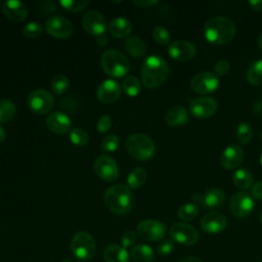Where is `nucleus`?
Listing matches in <instances>:
<instances>
[{
	"label": "nucleus",
	"mask_w": 262,
	"mask_h": 262,
	"mask_svg": "<svg viewBox=\"0 0 262 262\" xmlns=\"http://www.w3.org/2000/svg\"><path fill=\"white\" fill-rule=\"evenodd\" d=\"M260 163H261V166H262V154H261V159H260Z\"/></svg>",
	"instance_id": "obj_54"
},
{
	"label": "nucleus",
	"mask_w": 262,
	"mask_h": 262,
	"mask_svg": "<svg viewBox=\"0 0 262 262\" xmlns=\"http://www.w3.org/2000/svg\"><path fill=\"white\" fill-rule=\"evenodd\" d=\"M130 256L134 262H152L155 253L149 246L138 244L132 248Z\"/></svg>",
	"instance_id": "obj_26"
},
{
	"label": "nucleus",
	"mask_w": 262,
	"mask_h": 262,
	"mask_svg": "<svg viewBox=\"0 0 262 262\" xmlns=\"http://www.w3.org/2000/svg\"><path fill=\"white\" fill-rule=\"evenodd\" d=\"M249 5L255 11L262 10V0H251V1H249Z\"/></svg>",
	"instance_id": "obj_48"
},
{
	"label": "nucleus",
	"mask_w": 262,
	"mask_h": 262,
	"mask_svg": "<svg viewBox=\"0 0 262 262\" xmlns=\"http://www.w3.org/2000/svg\"><path fill=\"white\" fill-rule=\"evenodd\" d=\"M41 9L46 13V14H49L53 11L56 10V5L54 2L52 1H44L42 2L41 4Z\"/></svg>",
	"instance_id": "obj_46"
},
{
	"label": "nucleus",
	"mask_w": 262,
	"mask_h": 262,
	"mask_svg": "<svg viewBox=\"0 0 262 262\" xmlns=\"http://www.w3.org/2000/svg\"><path fill=\"white\" fill-rule=\"evenodd\" d=\"M230 69V64L227 60H218L214 66V73L217 76H224L228 73Z\"/></svg>",
	"instance_id": "obj_43"
},
{
	"label": "nucleus",
	"mask_w": 262,
	"mask_h": 262,
	"mask_svg": "<svg viewBox=\"0 0 262 262\" xmlns=\"http://www.w3.org/2000/svg\"><path fill=\"white\" fill-rule=\"evenodd\" d=\"M93 169L95 174L106 182L115 181L119 176V169L113 158L106 155L98 156L94 163Z\"/></svg>",
	"instance_id": "obj_10"
},
{
	"label": "nucleus",
	"mask_w": 262,
	"mask_h": 262,
	"mask_svg": "<svg viewBox=\"0 0 262 262\" xmlns=\"http://www.w3.org/2000/svg\"><path fill=\"white\" fill-rule=\"evenodd\" d=\"M105 262H129L130 256L126 248L123 246L112 244L108 245L103 251Z\"/></svg>",
	"instance_id": "obj_23"
},
{
	"label": "nucleus",
	"mask_w": 262,
	"mask_h": 262,
	"mask_svg": "<svg viewBox=\"0 0 262 262\" xmlns=\"http://www.w3.org/2000/svg\"><path fill=\"white\" fill-rule=\"evenodd\" d=\"M169 235L172 241L185 246H191L196 244L200 237L196 228L184 222L174 223L169 229Z\"/></svg>",
	"instance_id": "obj_7"
},
{
	"label": "nucleus",
	"mask_w": 262,
	"mask_h": 262,
	"mask_svg": "<svg viewBox=\"0 0 262 262\" xmlns=\"http://www.w3.org/2000/svg\"><path fill=\"white\" fill-rule=\"evenodd\" d=\"M70 139L74 144L79 146H84L88 143L89 135L82 128H74L70 131Z\"/></svg>",
	"instance_id": "obj_37"
},
{
	"label": "nucleus",
	"mask_w": 262,
	"mask_h": 262,
	"mask_svg": "<svg viewBox=\"0 0 262 262\" xmlns=\"http://www.w3.org/2000/svg\"><path fill=\"white\" fill-rule=\"evenodd\" d=\"M199 214V207L194 203H185L178 209V218L182 221H191Z\"/></svg>",
	"instance_id": "obj_31"
},
{
	"label": "nucleus",
	"mask_w": 262,
	"mask_h": 262,
	"mask_svg": "<svg viewBox=\"0 0 262 262\" xmlns=\"http://www.w3.org/2000/svg\"><path fill=\"white\" fill-rule=\"evenodd\" d=\"M253 136V129L251 125L247 122H242L236 128V138L242 144H247L250 142Z\"/></svg>",
	"instance_id": "obj_34"
},
{
	"label": "nucleus",
	"mask_w": 262,
	"mask_h": 262,
	"mask_svg": "<svg viewBox=\"0 0 262 262\" xmlns=\"http://www.w3.org/2000/svg\"><path fill=\"white\" fill-rule=\"evenodd\" d=\"M70 248L76 258L86 261L94 257L96 243L90 233L86 231H78L72 237Z\"/></svg>",
	"instance_id": "obj_6"
},
{
	"label": "nucleus",
	"mask_w": 262,
	"mask_h": 262,
	"mask_svg": "<svg viewBox=\"0 0 262 262\" xmlns=\"http://www.w3.org/2000/svg\"><path fill=\"white\" fill-rule=\"evenodd\" d=\"M53 95L44 89H37L30 93L28 97V105L32 112L37 115L47 114L53 106Z\"/></svg>",
	"instance_id": "obj_8"
},
{
	"label": "nucleus",
	"mask_w": 262,
	"mask_h": 262,
	"mask_svg": "<svg viewBox=\"0 0 262 262\" xmlns=\"http://www.w3.org/2000/svg\"><path fill=\"white\" fill-rule=\"evenodd\" d=\"M82 25L84 30L94 37L100 36L105 34L106 31V21L104 16L95 10L87 11L83 18H82Z\"/></svg>",
	"instance_id": "obj_15"
},
{
	"label": "nucleus",
	"mask_w": 262,
	"mask_h": 262,
	"mask_svg": "<svg viewBox=\"0 0 262 262\" xmlns=\"http://www.w3.org/2000/svg\"><path fill=\"white\" fill-rule=\"evenodd\" d=\"M112 126V119L108 115H103L99 118L97 122V131L99 133H104L108 131V129Z\"/></svg>",
	"instance_id": "obj_42"
},
{
	"label": "nucleus",
	"mask_w": 262,
	"mask_h": 262,
	"mask_svg": "<svg viewBox=\"0 0 262 262\" xmlns=\"http://www.w3.org/2000/svg\"><path fill=\"white\" fill-rule=\"evenodd\" d=\"M152 38L155 41L161 45H168L171 40L170 33L168 32L167 29H165L162 26H156L152 29Z\"/></svg>",
	"instance_id": "obj_38"
},
{
	"label": "nucleus",
	"mask_w": 262,
	"mask_h": 262,
	"mask_svg": "<svg viewBox=\"0 0 262 262\" xmlns=\"http://www.w3.org/2000/svg\"><path fill=\"white\" fill-rule=\"evenodd\" d=\"M191 89L201 94H210L219 87V78L215 73L202 72L193 76L190 81Z\"/></svg>",
	"instance_id": "obj_9"
},
{
	"label": "nucleus",
	"mask_w": 262,
	"mask_h": 262,
	"mask_svg": "<svg viewBox=\"0 0 262 262\" xmlns=\"http://www.w3.org/2000/svg\"><path fill=\"white\" fill-rule=\"evenodd\" d=\"M2 11L4 15L14 23L23 21L28 16L27 6L17 0H8L5 1L2 5Z\"/></svg>",
	"instance_id": "obj_22"
},
{
	"label": "nucleus",
	"mask_w": 262,
	"mask_h": 262,
	"mask_svg": "<svg viewBox=\"0 0 262 262\" xmlns=\"http://www.w3.org/2000/svg\"><path fill=\"white\" fill-rule=\"evenodd\" d=\"M95 39H96V43H97L99 46H105L106 43H107V38H106L105 34L100 35V36H97V37H95Z\"/></svg>",
	"instance_id": "obj_49"
},
{
	"label": "nucleus",
	"mask_w": 262,
	"mask_h": 262,
	"mask_svg": "<svg viewBox=\"0 0 262 262\" xmlns=\"http://www.w3.org/2000/svg\"><path fill=\"white\" fill-rule=\"evenodd\" d=\"M44 29L50 36L57 39H67L72 36L74 31L72 23L60 15L50 16L45 21Z\"/></svg>",
	"instance_id": "obj_11"
},
{
	"label": "nucleus",
	"mask_w": 262,
	"mask_h": 262,
	"mask_svg": "<svg viewBox=\"0 0 262 262\" xmlns=\"http://www.w3.org/2000/svg\"><path fill=\"white\" fill-rule=\"evenodd\" d=\"M236 34L234 23L226 16H215L204 26L205 38L212 44L222 45L230 42Z\"/></svg>",
	"instance_id": "obj_1"
},
{
	"label": "nucleus",
	"mask_w": 262,
	"mask_h": 262,
	"mask_svg": "<svg viewBox=\"0 0 262 262\" xmlns=\"http://www.w3.org/2000/svg\"><path fill=\"white\" fill-rule=\"evenodd\" d=\"M168 54L177 61H187L196 54V47L186 40H177L168 47Z\"/></svg>",
	"instance_id": "obj_16"
},
{
	"label": "nucleus",
	"mask_w": 262,
	"mask_h": 262,
	"mask_svg": "<svg viewBox=\"0 0 262 262\" xmlns=\"http://www.w3.org/2000/svg\"><path fill=\"white\" fill-rule=\"evenodd\" d=\"M174 249V246H173V243L172 241L170 239H164L162 241L158 247H157V252L159 255L163 256V257H166L168 255H170L172 253Z\"/></svg>",
	"instance_id": "obj_41"
},
{
	"label": "nucleus",
	"mask_w": 262,
	"mask_h": 262,
	"mask_svg": "<svg viewBox=\"0 0 262 262\" xmlns=\"http://www.w3.org/2000/svg\"><path fill=\"white\" fill-rule=\"evenodd\" d=\"M258 45H259L260 49L262 50V34H260L258 37Z\"/></svg>",
	"instance_id": "obj_52"
},
{
	"label": "nucleus",
	"mask_w": 262,
	"mask_h": 262,
	"mask_svg": "<svg viewBox=\"0 0 262 262\" xmlns=\"http://www.w3.org/2000/svg\"><path fill=\"white\" fill-rule=\"evenodd\" d=\"M100 64L103 72L113 78H122L129 72L130 63L119 50L108 49L101 54Z\"/></svg>",
	"instance_id": "obj_4"
},
{
	"label": "nucleus",
	"mask_w": 262,
	"mask_h": 262,
	"mask_svg": "<svg viewBox=\"0 0 262 262\" xmlns=\"http://www.w3.org/2000/svg\"><path fill=\"white\" fill-rule=\"evenodd\" d=\"M251 193L255 199L262 200V181H258L252 186Z\"/></svg>",
	"instance_id": "obj_45"
},
{
	"label": "nucleus",
	"mask_w": 262,
	"mask_h": 262,
	"mask_svg": "<svg viewBox=\"0 0 262 262\" xmlns=\"http://www.w3.org/2000/svg\"><path fill=\"white\" fill-rule=\"evenodd\" d=\"M121 86L120 84L112 79L104 80L96 90V96L99 101L103 103H112L119 99L121 96Z\"/></svg>",
	"instance_id": "obj_18"
},
{
	"label": "nucleus",
	"mask_w": 262,
	"mask_h": 262,
	"mask_svg": "<svg viewBox=\"0 0 262 262\" xmlns=\"http://www.w3.org/2000/svg\"><path fill=\"white\" fill-rule=\"evenodd\" d=\"M232 181L237 188L247 189L253 184V176L247 169H237L232 175Z\"/></svg>",
	"instance_id": "obj_28"
},
{
	"label": "nucleus",
	"mask_w": 262,
	"mask_h": 262,
	"mask_svg": "<svg viewBox=\"0 0 262 262\" xmlns=\"http://www.w3.org/2000/svg\"><path fill=\"white\" fill-rule=\"evenodd\" d=\"M110 32L117 38H125L132 31V24L125 17L114 18L108 25Z\"/></svg>",
	"instance_id": "obj_25"
},
{
	"label": "nucleus",
	"mask_w": 262,
	"mask_h": 262,
	"mask_svg": "<svg viewBox=\"0 0 262 262\" xmlns=\"http://www.w3.org/2000/svg\"><path fill=\"white\" fill-rule=\"evenodd\" d=\"M246 77L251 85L258 86L262 84V59L253 62L249 67Z\"/></svg>",
	"instance_id": "obj_30"
},
{
	"label": "nucleus",
	"mask_w": 262,
	"mask_h": 262,
	"mask_svg": "<svg viewBox=\"0 0 262 262\" xmlns=\"http://www.w3.org/2000/svg\"><path fill=\"white\" fill-rule=\"evenodd\" d=\"M103 201L108 210L117 215H126L133 205V198L130 188L122 183L112 185L103 194Z\"/></svg>",
	"instance_id": "obj_3"
},
{
	"label": "nucleus",
	"mask_w": 262,
	"mask_h": 262,
	"mask_svg": "<svg viewBox=\"0 0 262 262\" xmlns=\"http://www.w3.org/2000/svg\"><path fill=\"white\" fill-rule=\"evenodd\" d=\"M6 138V133H5V130L0 126V143L3 142Z\"/></svg>",
	"instance_id": "obj_51"
},
{
	"label": "nucleus",
	"mask_w": 262,
	"mask_h": 262,
	"mask_svg": "<svg viewBox=\"0 0 262 262\" xmlns=\"http://www.w3.org/2000/svg\"><path fill=\"white\" fill-rule=\"evenodd\" d=\"M227 225L226 217L219 212H210L203 216L201 220L202 229L210 234H216L225 229Z\"/></svg>",
	"instance_id": "obj_19"
},
{
	"label": "nucleus",
	"mask_w": 262,
	"mask_h": 262,
	"mask_svg": "<svg viewBox=\"0 0 262 262\" xmlns=\"http://www.w3.org/2000/svg\"><path fill=\"white\" fill-rule=\"evenodd\" d=\"M179 262H203L201 259L196 258V257H193V256H188V257H185L183 259H181Z\"/></svg>",
	"instance_id": "obj_50"
},
{
	"label": "nucleus",
	"mask_w": 262,
	"mask_h": 262,
	"mask_svg": "<svg viewBox=\"0 0 262 262\" xmlns=\"http://www.w3.org/2000/svg\"><path fill=\"white\" fill-rule=\"evenodd\" d=\"M141 89V84L135 76H128L123 82V90L129 96H136Z\"/></svg>",
	"instance_id": "obj_33"
},
{
	"label": "nucleus",
	"mask_w": 262,
	"mask_h": 262,
	"mask_svg": "<svg viewBox=\"0 0 262 262\" xmlns=\"http://www.w3.org/2000/svg\"><path fill=\"white\" fill-rule=\"evenodd\" d=\"M136 230L141 238L149 242H156L165 236L166 225L155 219H146L137 225Z\"/></svg>",
	"instance_id": "obj_13"
},
{
	"label": "nucleus",
	"mask_w": 262,
	"mask_h": 262,
	"mask_svg": "<svg viewBox=\"0 0 262 262\" xmlns=\"http://www.w3.org/2000/svg\"><path fill=\"white\" fill-rule=\"evenodd\" d=\"M44 30V27L42 24L38 21H31L27 24L23 29V34L30 39H34L42 34Z\"/></svg>",
	"instance_id": "obj_39"
},
{
	"label": "nucleus",
	"mask_w": 262,
	"mask_h": 262,
	"mask_svg": "<svg viewBox=\"0 0 262 262\" xmlns=\"http://www.w3.org/2000/svg\"><path fill=\"white\" fill-rule=\"evenodd\" d=\"M261 140H262V134H261Z\"/></svg>",
	"instance_id": "obj_55"
},
{
	"label": "nucleus",
	"mask_w": 262,
	"mask_h": 262,
	"mask_svg": "<svg viewBox=\"0 0 262 262\" xmlns=\"http://www.w3.org/2000/svg\"><path fill=\"white\" fill-rule=\"evenodd\" d=\"M169 75L167 61L158 55L146 57L141 67V82L148 89L161 86Z\"/></svg>",
	"instance_id": "obj_2"
},
{
	"label": "nucleus",
	"mask_w": 262,
	"mask_h": 262,
	"mask_svg": "<svg viewBox=\"0 0 262 262\" xmlns=\"http://www.w3.org/2000/svg\"><path fill=\"white\" fill-rule=\"evenodd\" d=\"M15 104L8 99L0 100V123H6L13 119L15 116Z\"/></svg>",
	"instance_id": "obj_32"
},
{
	"label": "nucleus",
	"mask_w": 262,
	"mask_h": 262,
	"mask_svg": "<svg viewBox=\"0 0 262 262\" xmlns=\"http://www.w3.org/2000/svg\"><path fill=\"white\" fill-rule=\"evenodd\" d=\"M188 113L182 105L172 106L166 114V123L172 127H179L187 123Z\"/></svg>",
	"instance_id": "obj_24"
},
{
	"label": "nucleus",
	"mask_w": 262,
	"mask_h": 262,
	"mask_svg": "<svg viewBox=\"0 0 262 262\" xmlns=\"http://www.w3.org/2000/svg\"><path fill=\"white\" fill-rule=\"evenodd\" d=\"M191 199L194 204H199L203 208L213 209L223 205L225 201V193L221 189L210 188L202 194H192Z\"/></svg>",
	"instance_id": "obj_17"
},
{
	"label": "nucleus",
	"mask_w": 262,
	"mask_h": 262,
	"mask_svg": "<svg viewBox=\"0 0 262 262\" xmlns=\"http://www.w3.org/2000/svg\"><path fill=\"white\" fill-rule=\"evenodd\" d=\"M229 208L235 217L245 218L249 216L254 209L253 198L246 191H237L230 198Z\"/></svg>",
	"instance_id": "obj_12"
},
{
	"label": "nucleus",
	"mask_w": 262,
	"mask_h": 262,
	"mask_svg": "<svg viewBox=\"0 0 262 262\" xmlns=\"http://www.w3.org/2000/svg\"><path fill=\"white\" fill-rule=\"evenodd\" d=\"M125 48L133 57H142L145 54V44L140 38L135 36L127 38L125 41Z\"/></svg>",
	"instance_id": "obj_27"
},
{
	"label": "nucleus",
	"mask_w": 262,
	"mask_h": 262,
	"mask_svg": "<svg viewBox=\"0 0 262 262\" xmlns=\"http://www.w3.org/2000/svg\"><path fill=\"white\" fill-rule=\"evenodd\" d=\"M244 160V150L237 144L228 145L220 157V164L224 169L232 170L236 168Z\"/></svg>",
	"instance_id": "obj_20"
},
{
	"label": "nucleus",
	"mask_w": 262,
	"mask_h": 262,
	"mask_svg": "<svg viewBox=\"0 0 262 262\" xmlns=\"http://www.w3.org/2000/svg\"><path fill=\"white\" fill-rule=\"evenodd\" d=\"M70 86L69 79L63 75L55 76L51 81V89L56 95L63 94Z\"/></svg>",
	"instance_id": "obj_35"
},
{
	"label": "nucleus",
	"mask_w": 262,
	"mask_h": 262,
	"mask_svg": "<svg viewBox=\"0 0 262 262\" xmlns=\"http://www.w3.org/2000/svg\"><path fill=\"white\" fill-rule=\"evenodd\" d=\"M0 5H1V3H0Z\"/></svg>",
	"instance_id": "obj_57"
},
{
	"label": "nucleus",
	"mask_w": 262,
	"mask_h": 262,
	"mask_svg": "<svg viewBox=\"0 0 262 262\" xmlns=\"http://www.w3.org/2000/svg\"><path fill=\"white\" fill-rule=\"evenodd\" d=\"M89 0H61L60 5L68 11L71 12H80L84 10L88 5Z\"/></svg>",
	"instance_id": "obj_36"
},
{
	"label": "nucleus",
	"mask_w": 262,
	"mask_h": 262,
	"mask_svg": "<svg viewBox=\"0 0 262 262\" xmlns=\"http://www.w3.org/2000/svg\"><path fill=\"white\" fill-rule=\"evenodd\" d=\"M80 262H85V261H80Z\"/></svg>",
	"instance_id": "obj_56"
},
{
	"label": "nucleus",
	"mask_w": 262,
	"mask_h": 262,
	"mask_svg": "<svg viewBox=\"0 0 262 262\" xmlns=\"http://www.w3.org/2000/svg\"><path fill=\"white\" fill-rule=\"evenodd\" d=\"M259 219H260V221L262 222V209H261V211H260V213H259Z\"/></svg>",
	"instance_id": "obj_53"
},
{
	"label": "nucleus",
	"mask_w": 262,
	"mask_h": 262,
	"mask_svg": "<svg viewBox=\"0 0 262 262\" xmlns=\"http://www.w3.org/2000/svg\"><path fill=\"white\" fill-rule=\"evenodd\" d=\"M135 239H136L135 232L132 230H128V231L124 232L122 235V245L124 248L130 247L131 245H133L135 243Z\"/></svg>",
	"instance_id": "obj_44"
},
{
	"label": "nucleus",
	"mask_w": 262,
	"mask_h": 262,
	"mask_svg": "<svg viewBox=\"0 0 262 262\" xmlns=\"http://www.w3.org/2000/svg\"><path fill=\"white\" fill-rule=\"evenodd\" d=\"M261 262H262V261H261Z\"/></svg>",
	"instance_id": "obj_58"
},
{
	"label": "nucleus",
	"mask_w": 262,
	"mask_h": 262,
	"mask_svg": "<svg viewBox=\"0 0 262 262\" xmlns=\"http://www.w3.org/2000/svg\"><path fill=\"white\" fill-rule=\"evenodd\" d=\"M146 177H147V174H146L145 169H143V168L133 169L127 177L128 187L132 188V189L139 188L142 184H144Z\"/></svg>",
	"instance_id": "obj_29"
},
{
	"label": "nucleus",
	"mask_w": 262,
	"mask_h": 262,
	"mask_svg": "<svg viewBox=\"0 0 262 262\" xmlns=\"http://www.w3.org/2000/svg\"><path fill=\"white\" fill-rule=\"evenodd\" d=\"M135 6L140 7V8H147L150 7L157 3H159L157 0H138V1H133L132 2Z\"/></svg>",
	"instance_id": "obj_47"
},
{
	"label": "nucleus",
	"mask_w": 262,
	"mask_h": 262,
	"mask_svg": "<svg viewBox=\"0 0 262 262\" xmlns=\"http://www.w3.org/2000/svg\"><path fill=\"white\" fill-rule=\"evenodd\" d=\"M126 149L132 158L145 161L154 156L156 146L149 136L143 133H134L127 138Z\"/></svg>",
	"instance_id": "obj_5"
},
{
	"label": "nucleus",
	"mask_w": 262,
	"mask_h": 262,
	"mask_svg": "<svg viewBox=\"0 0 262 262\" xmlns=\"http://www.w3.org/2000/svg\"><path fill=\"white\" fill-rule=\"evenodd\" d=\"M120 143V139L116 134L106 135L101 141V148L105 151H115Z\"/></svg>",
	"instance_id": "obj_40"
},
{
	"label": "nucleus",
	"mask_w": 262,
	"mask_h": 262,
	"mask_svg": "<svg viewBox=\"0 0 262 262\" xmlns=\"http://www.w3.org/2000/svg\"><path fill=\"white\" fill-rule=\"evenodd\" d=\"M47 127L56 134H66L71 130L72 121L68 115L61 112H53L46 119Z\"/></svg>",
	"instance_id": "obj_21"
},
{
	"label": "nucleus",
	"mask_w": 262,
	"mask_h": 262,
	"mask_svg": "<svg viewBox=\"0 0 262 262\" xmlns=\"http://www.w3.org/2000/svg\"><path fill=\"white\" fill-rule=\"evenodd\" d=\"M217 101L209 96H200L192 99L189 103V113L200 119L212 117L217 111Z\"/></svg>",
	"instance_id": "obj_14"
}]
</instances>
